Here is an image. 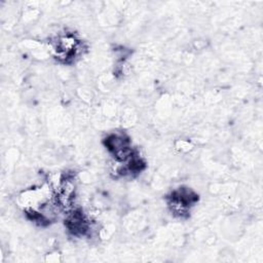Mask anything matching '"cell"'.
<instances>
[{
    "mask_svg": "<svg viewBox=\"0 0 263 263\" xmlns=\"http://www.w3.org/2000/svg\"><path fill=\"white\" fill-rule=\"evenodd\" d=\"M105 145L111 153H114V152L128 146L129 142H128L127 138H125L123 135H111L106 139Z\"/></svg>",
    "mask_w": 263,
    "mask_h": 263,
    "instance_id": "cell-1",
    "label": "cell"
}]
</instances>
